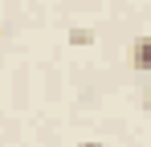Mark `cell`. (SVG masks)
I'll use <instances>...</instances> for the list:
<instances>
[{
	"mask_svg": "<svg viewBox=\"0 0 151 147\" xmlns=\"http://www.w3.org/2000/svg\"><path fill=\"white\" fill-rule=\"evenodd\" d=\"M70 45H94V33L90 29H70Z\"/></svg>",
	"mask_w": 151,
	"mask_h": 147,
	"instance_id": "cell-1",
	"label": "cell"
},
{
	"mask_svg": "<svg viewBox=\"0 0 151 147\" xmlns=\"http://www.w3.org/2000/svg\"><path fill=\"white\" fill-rule=\"evenodd\" d=\"M135 70H139V74L147 70V41H143V37L135 41Z\"/></svg>",
	"mask_w": 151,
	"mask_h": 147,
	"instance_id": "cell-2",
	"label": "cell"
},
{
	"mask_svg": "<svg viewBox=\"0 0 151 147\" xmlns=\"http://www.w3.org/2000/svg\"><path fill=\"white\" fill-rule=\"evenodd\" d=\"M78 147H98V143H78Z\"/></svg>",
	"mask_w": 151,
	"mask_h": 147,
	"instance_id": "cell-3",
	"label": "cell"
}]
</instances>
